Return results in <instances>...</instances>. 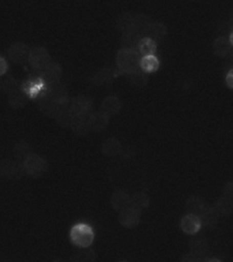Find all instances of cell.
<instances>
[{
  "instance_id": "1",
  "label": "cell",
  "mask_w": 233,
  "mask_h": 262,
  "mask_svg": "<svg viewBox=\"0 0 233 262\" xmlns=\"http://www.w3.org/2000/svg\"><path fill=\"white\" fill-rule=\"evenodd\" d=\"M140 54L136 49H122L117 55V65L120 71L124 73H134L140 70Z\"/></svg>"
},
{
  "instance_id": "2",
  "label": "cell",
  "mask_w": 233,
  "mask_h": 262,
  "mask_svg": "<svg viewBox=\"0 0 233 262\" xmlns=\"http://www.w3.org/2000/svg\"><path fill=\"white\" fill-rule=\"evenodd\" d=\"M24 172L31 178L37 179L45 175L48 170V163L41 156L36 153L30 154L22 161Z\"/></svg>"
},
{
  "instance_id": "3",
  "label": "cell",
  "mask_w": 233,
  "mask_h": 262,
  "mask_svg": "<svg viewBox=\"0 0 233 262\" xmlns=\"http://www.w3.org/2000/svg\"><path fill=\"white\" fill-rule=\"evenodd\" d=\"M70 238L74 245L79 248H88L94 241V232L90 226L78 224L71 229Z\"/></svg>"
},
{
  "instance_id": "4",
  "label": "cell",
  "mask_w": 233,
  "mask_h": 262,
  "mask_svg": "<svg viewBox=\"0 0 233 262\" xmlns=\"http://www.w3.org/2000/svg\"><path fill=\"white\" fill-rule=\"evenodd\" d=\"M22 162L10 160H0V177L6 180H19L24 174Z\"/></svg>"
},
{
  "instance_id": "5",
  "label": "cell",
  "mask_w": 233,
  "mask_h": 262,
  "mask_svg": "<svg viewBox=\"0 0 233 262\" xmlns=\"http://www.w3.org/2000/svg\"><path fill=\"white\" fill-rule=\"evenodd\" d=\"M70 108L74 119L86 117L91 114L92 101L85 96H78L70 101Z\"/></svg>"
},
{
  "instance_id": "6",
  "label": "cell",
  "mask_w": 233,
  "mask_h": 262,
  "mask_svg": "<svg viewBox=\"0 0 233 262\" xmlns=\"http://www.w3.org/2000/svg\"><path fill=\"white\" fill-rule=\"evenodd\" d=\"M50 62L49 51L45 48L38 47L30 51L29 63L34 70L42 71Z\"/></svg>"
},
{
  "instance_id": "7",
  "label": "cell",
  "mask_w": 233,
  "mask_h": 262,
  "mask_svg": "<svg viewBox=\"0 0 233 262\" xmlns=\"http://www.w3.org/2000/svg\"><path fill=\"white\" fill-rule=\"evenodd\" d=\"M40 72V78L48 86L58 84L62 77L61 67L55 62H50Z\"/></svg>"
},
{
  "instance_id": "8",
  "label": "cell",
  "mask_w": 233,
  "mask_h": 262,
  "mask_svg": "<svg viewBox=\"0 0 233 262\" xmlns=\"http://www.w3.org/2000/svg\"><path fill=\"white\" fill-rule=\"evenodd\" d=\"M30 49L29 46L24 43H15L13 44L8 51L9 59L16 64H22L26 61H29Z\"/></svg>"
},
{
  "instance_id": "9",
  "label": "cell",
  "mask_w": 233,
  "mask_h": 262,
  "mask_svg": "<svg viewBox=\"0 0 233 262\" xmlns=\"http://www.w3.org/2000/svg\"><path fill=\"white\" fill-rule=\"evenodd\" d=\"M140 212L131 207L119 212V221L125 229H134L140 222Z\"/></svg>"
},
{
  "instance_id": "10",
  "label": "cell",
  "mask_w": 233,
  "mask_h": 262,
  "mask_svg": "<svg viewBox=\"0 0 233 262\" xmlns=\"http://www.w3.org/2000/svg\"><path fill=\"white\" fill-rule=\"evenodd\" d=\"M201 227H202V223H201V219L195 214L188 213L187 215H185L180 221V228L184 233L188 235L193 236L195 234L199 233Z\"/></svg>"
},
{
  "instance_id": "11",
  "label": "cell",
  "mask_w": 233,
  "mask_h": 262,
  "mask_svg": "<svg viewBox=\"0 0 233 262\" xmlns=\"http://www.w3.org/2000/svg\"><path fill=\"white\" fill-rule=\"evenodd\" d=\"M194 237L190 238L189 243H188V248H189V252L198 254V255H202V256H207L208 250H209V243L207 239L201 235H193Z\"/></svg>"
},
{
  "instance_id": "12",
  "label": "cell",
  "mask_w": 233,
  "mask_h": 262,
  "mask_svg": "<svg viewBox=\"0 0 233 262\" xmlns=\"http://www.w3.org/2000/svg\"><path fill=\"white\" fill-rule=\"evenodd\" d=\"M111 206L117 211H122L131 207V196L128 193L119 190L112 194L111 198Z\"/></svg>"
},
{
  "instance_id": "13",
  "label": "cell",
  "mask_w": 233,
  "mask_h": 262,
  "mask_svg": "<svg viewBox=\"0 0 233 262\" xmlns=\"http://www.w3.org/2000/svg\"><path fill=\"white\" fill-rule=\"evenodd\" d=\"M110 118L108 115L105 114L103 111H98L90 115V123L91 129L101 132L104 130L110 122Z\"/></svg>"
},
{
  "instance_id": "14",
  "label": "cell",
  "mask_w": 233,
  "mask_h": 262,
  "mask_svg": "<svg viewBox=\"0 0 233 262\" xmlns=\"http://www.w3.org/2000/svg\"><path fill=\"white\" fill-rule=\"evenodd\" d=\"M198 216L201 219L202 226H208V227L216 225L220 220V215L218 214L216 209H214V207L206 206V205Z\"/></svg>"
},
{
  "instance_id": "15",
  "label": "cell",
  "mask_w": 233,
  "mask_h": 262,
  "mask_svg": "<svg viewBox=\"0 0 233 262\" xmlns=\"http://www.w3.org/2000/svg\"><path fill=\"white\" fill-rule=\"evenodd\" d=\"M8 101L11 107L15 110H19L27 105L28 95L23 90L17 89L8 94Z\"/></svg>"
},
{
  "instance_id": "16",
  "label": "cell",
  "mask_w": 233,
  "mask_h": 262,
  "mask_svg": "<svg viewBox=\"0 0 233 262\" xmlns=\"http://www.w3.org/2000/svg\"><path fill=\"white\" fill-rule=\"evenodd\" d=\"M120 110H121V102L119 98L113 97V96H110L103 100L101 111L108 115L109 117H112V116L118 114Z\"/></svg>"
},
{
  "instance_id": "17",
  "label": "cell",
  "mask_w": 233,
  "mask_h": 262,
  "mask_svg": "<svg viewBox=\"0 0 233 262\" xmlns=\"http://www.w3.org/2000/svg\"><path fill=\"white\" fill-rule=\"evenodd\" d=\"M121 150V143L119 139L110 138L103 142L101 152L107 157H116Z\"/></svg>"
},
{
  "instance_id": "18",
  "label": "cell",
  "mask_w": 233,
  "mask_h": 262,
  "mask_svg": "<svg viewBox=\"0 0 233 262\" xmlns=\"http://www.w3.org/2000/svg\"><path fill=\"white\" fill-rule=\"evenodd\" d=\"M160 65L159 58L156 57L155 55H152V56H145L141 57L139 67H140V70L145 73H153L159 70Z\"/></svg>"
},
{
  "instance_id": "19",
  "label": "cell",
  "mask_w": 233,
  "mask_h": 262,
  "mask_svg": "<svg viewBox=\"0 0 233 262\" xmlns=\"http://www.w3.org/2000/svg\"><path fill=\"white\" fill-rule=\"evenodd\" d=\"M90 115L86 116V117L74 119L72 125H71V128H72V130L76 134H78V135H86L91 130L90 123Z\"/></svg>"
},
{
  "instance_id": "20",
  "label": "cell",
  "mask_w": 233,
  "mask_h": 262,
  "mask_svg": "<svg viewBox=\"0 0 233 262\" xmlns=\"http://www.w3.org/2000/svg\"><path fill=\"white\" fill-rule=\"evenodd\" d=\"M138 51L142 57L155 55L157 51V44L155 40L152 37H143L141 40L139 41Z\"/></svg>"
},
{
  "instance_id": "21",
  "label": "cell",
  "mask_w": 233,
  "mask_h": 262,
  "mask_svg": "<svg viewBox=\"0 0 233 262\" xmlns=\"http://www.w3.org/2000/svg\"><path fill=\"white\" fill-rule=\"evenodd\" d=\"M150 206V198L145 193H136L131 196V207L132 209L141 212L143 209H147Z\"/></svg>"
},
{
  "instance_id": "22",
  "label": "cell",
  "mask_w": 233,
  "mask_h": 262,
  "mask_svg": "<svg viewBox=\"0 0 233 262\" xmlns=\"http://www.w3.org/2000/svg\"><path fill=\"white\" fill-rule=\"evenodd\" d=\"M214 209H216L220 217L229 216L233 212V201L226 196H222L215 203Z\"/></svg>"
},
{
  "instance_id": "23",
  "label": "cell",
  "mask_w": 233,
  "mask_h": 262,
  "mask_svg": "<svg viewBox=\"0 0 233 262\" xmlns=\"http://www.w3.org/2000/svg\"><path fill=\"white\" fill-rule=\"evenodd\" d=\"M204 207V201L200 196H189L186 201V209L190 214L199 215Z\"/></svg>"
},
{
  "instance_id": "24",
  "label": "cell",
  "mask_w": 233,
  "mask_h": 262,
  "mask_svg": "<svg viewBox=\"0 0 233 262\" xmlns=\"http://www.w3.org/2000/svg\"><path fill=\"white\" fill-rule=\"evenodd\" d=\"M14 155L16 157L17 160H20L21 162L27 158L29 157L30 154H32V147L27 142L21 141L15 145L14 147Z\"/></svg>"
},
{
  "instance_id": "25",
  "label": "cell",
  "mask_w": 233,
  "mask_h": 262,
  "mask_svg": "<svg viewBox=\"0 0 233 262\" xmlns=\"http://www.w3.org/2000/svg\"><path fill=\"white\" fill-rule=\"evenodd\" d=\"M113 78H114L113 70L111 69H102V70H98V72H96L92 78V81L98 85H102V84L111 81Z\"/></svg>"
},
{
  "instance_id": "26",
  "label": "cell",
  "mask_w": 233,
  "mask_h": 262,
  "mask_svg": "<svg viewBox=\"0 0 233 262\" xmlns=\"http://www.w3.org/2000/svg\"><path fill=\"white\" fill-rule=\"evenodd\" d=\"M230 47H232L229 40H227L225 37H219L214 42V51L215 53L217 54L218 56H226L227 54L229 53Z\"/></svg>"
},
{
  "instance_id": "27",
  "label": "cell",
  "mask_w": 233,
  "mask_h": 262,
  "mask_svg": "<svg viewBox=\"0 0 233 262\" xmlns=\"http://www.w3.org/2000/svg\"><path fill=\"white\" fill-rule=\"evenodd\" d=\"M96 258L92 250H81L70 258V262H93Z\"/></svg>"
},
{
  "instance_id": "28",
  "label": "cell",
  "mask_w": 233,
  "mask_h": 262,
  "mask_svg": "<svg viewBox=\"0 0 233 262\" xmlns=\"http://www.w3.org/2000/svg\"><path fill=\"white\" fill-rule=\"evenodd\" d=\"M16 90H17V83L11 77L5 78V79L0 81V90L2 92L9 94V93H11L12 91Z\"/></svg>"
},
{
  "instance_id": "29",
  "label": "cell",
  "mask_w": 233,
  "mask_h": 262,
  "mask_svg": "<svg viewBox=\"0 0 233 262\" xmlns=\"http://www.w3.org/2000/svg\"><path fill=\"white\" fill-rule=\"evenodd\" d=\"M208 259L209 258H207V256L188 252L181 258L180 262H207Z\"/></svg>"
},
{
  "instance_id": "30",
  "label": "cell",
  "mask_w": 233,
  "mask_h": 262,
  "mask_svg": "<svg viewBox=\"0 0 233 262\" xmlns=\"http://www.w3.org/2000/svg\"><path fill=\"white\" fill-rule=\"evenodd\" d=\"M144 73L145 72H143L142 70L141 71L138 70L134 73L130 74V78H131V81L133 82L137 86H143L147 80Z\"/></svg>"
},
{
  "instance_id": "31",
  "label": "cell",
  "mask_w": 233,
  "mask_h": 262,
  "mask_svg": "<svg viewBox=\"0 0 233 262\" xmlns=\"http://www.w3.org/2000/svg\"><path fill=\"white\" fill-rule=\"evenodd\" d=\"M224 196L233 201V181L225 185V187H224Z\"/></svg>"
},
{
  "instance_id": "32",
  "label": "cell",
  "mask_w": 233,
  "mask_h": 262,
  "mask_svg": "<svg viewBox=\"0 0 233 262\" xmlns=\"http://www.w3.org/2000/svg\"><path fill=\"white\" fill-rule=\"evenodd\" d=\"M8 65L6 59H4L3 57H0V77H2L3 75L6 74V72L8 71Z\"/></svg>"
},
{
  "instance_id": "33",
  "label": "cell",
  "mask_w": 233,
  "mask_h": 262,
  "mask_svg": "<svg viewBox=\"0 0 233 262\" xmlns=\"http://www.w3.org/2000/svg\"><path fill=\"white\" fill-rule=\"evenodd\" d=\"M226 85L229 86V89L233 90V69L229 70V72L226 75Z\"/></svg>"
},
{
  "instance_id": "34",
  "label": "cell",
  "mask_w": 233,
  "mask_h": 262,
  "mask_svg": "<svg viewBox=\"0 0 233 262\" xmlns=\"http://www.w3.org/2000/svg\"><path fill=\"white\" fill-rule=\"evenodd\" d=\"M207 262H221V260H220L219 258H209L208 260H207Z\"/></svg>"
},
{
  "instance_id": "35",
  "label": "cell",
  "mask_w": 233,
  "mask_h": 262,
  "mask_svg": "<svg viewBox=\"0 0 233 262\" xmlns=\"http://www.w3.org/2000/svg\"><path fill=\"white\" fill-rule=\"evenodd\" d=\"M229 42H230V44H231V46L233 47V31L231 32V34H230V36H229Z\"/></svg>"
},
{
  "instance_id": "36",
  "label": "cell",
  "mask_w": 233,
  "mask_h": 262,
  "mask_svg": "<svg viewBox=\"0 0 233 262\" xmlns=\"http://www.w3.org/2000/svg\"><path fill=\"white\" fill-rule=\"evenodd\" d=\"M53 262H63V261H61V260H54Z\"/></svg>"
},
{
  "instance_id": "37",
  "label": "cell",
  "mask_w": 233,
  "mask_h": 262,
  "mask_svg": "<svg viewBox=\"0 0 233 262\" xmlns=\"http://www.w3.org/2000/svg\"><path fill=\"white\" fill-rule=\"evenodd\" d=\"M119 262H129V261H126V260H122V261H119Z\"/></svg>"
}]
</instances>
